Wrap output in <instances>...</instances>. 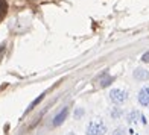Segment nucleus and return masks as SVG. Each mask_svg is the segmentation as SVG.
I'll return each mask as SVG.
<instances>
[{
    "instance_id": "12",
    "label": "nucleus",
    "mask_w": 149,
    "mask_h": 135,
    "mask_svg": "<svg viewBox=\"0 0 149 135\" xmlns=\"http://www.w3.org/2000/svg\"><path fill=\"white\" fill-rule=\"evenodd\" d=\"M67 135H74V134H73V132H70V134H67Z\"/></svg>"
},
{
    "instance_id": "5",
    "label": "nucleus",
    "mask_w": 149,
    "mask_h": 135,
    "mask_svg": "<svg viewBox=\"0 0 149 135\" xmlns=\"http://www.w3.org/2000/svg\"><path fill=\"white\" fill-rule=\"evenodd\" d=\"M134 78L137 79V80H148V79H149V71L139 69V70L134 71Z\"/></svg>"
},
{
    "instance_id": "2",
    "label": "nucleus",
    "mask_w": 149,
    "mask_h": 135,
    "mask_svg": "<svg viewBox=\"0 0 149 135\" xmlns=\"http://www.w3.org/2000/svg\"><path fill=\"white\" fill-rule=\"evenodd\" d=\"M128 99H130V96H128V93H126L125 90L116 88V90H111V91H110V100H111L113 103H116V105L125 103Z\"/></svg>"
},
{
    "instance_id": "9",
    "label": "nucleus",
    "mask_w": 149,
    "mask_h": 135,
    "mask_svg": "<svg viewBox=\"0 0 149 135\" xmlns=\"http://www.w3.org/2000/svg\"><path fill=\"white\" fill-rule=\"evenodd\" d=\"M126 134H128V131L125 127H117V129L113 132V135H126Z\"/></svg>"
},
{
    "instance_id": "6",
    "label": "nucleus",
    "mask_w": 149,
    "mask_h": 135,
    "mask_svg": "<svg viewBox=\"0 0 149 135\" xmlns=\"http://www.w3.org/2000/svg\"><path fill=\"white\" fill-rule=\"evenodd\" d=\"M6 11H8V3H6V0H0V20L6 15Z\"/></svg>"
},
{
    "instance_id": "10",
    "label": "nucleus",
    "mask_w": 149,
    "mask_h": 135,
    "mask_svg": "<svg viewBox=\"0 0 149 135\" xmlns=\"http://www.w3.org/2000/svg\"><path fill=\"white\" fill-rule=\"evenodd\" d=\"M113 80H114V78H108V79H105V80L100 82V87H104V88H105V87H108V85L113 82Z\"/></svg>"
},
{
    "instance_id": "4",
    "label": "nucleus",
    "mask_w": 149,
    "mask_h": 135,
    "mask_svg": "<svg viewBox=\"0 0 149 135\" xmlns=\"http://www.w3.org/2000/svg\"><path fill=\"white\" fill-rule=\"evenodd\" d=\"M67 116H69V108H64L63 111H61L58 116L53 117V126H59L64 123V120L67 118Z\"/></svg>"
},
{
    "instance_id": "7",
    "label": "nucleus",
    "mask_w": 149,
    "mask_h": 135,
    "mask_svg": "<svg viewBox=\"0 0 149 135\" xmlns=\"http://www.w3.org/2000/svg\"><path fill=\"white\" fill-rule=\"evenodd\" d=\"M139 118H140V114L139 112H131L130 116H128V121H131V123H134V121H139Z\"/></svg>"
},
{
    "instance_id": "3",
    "label": "nucleus",
    "mask_w": 149,
    "mask_h": 135,
    "mask_svg": "<svg viewBox=\"0 0 149 135\" xmlns=\"http://www.w3.org/2000/svg\"><path fill=\"white\" fill-rule=\"evenodd\" d=\"M139 102L143 106H149V87L141 88L139 93Z\"/></svg>"
},
{
    "instance_id": "8",
    "label": "nucleus",
    "mask_w": 149,
    "mask_h": 135,
    "mask_svg": "<svg viewBox=\"0 0 149 135\" xmlns=\"http://www.w3.org/2000/svg\"><path fill=\"white\" fill-rule=\"evenodd\" d=\"M43 97H44V94H41V96H40V97H37L35 100H33V102L29 105V108H28V111H31V109H33V108H35L40 102H41V100H43Z\"/></svg>"
},
{
    "instance_id": "1",
    "label": "nucleus",
    "mask_w": 149,
    "mask_h": 135,
    "mask_svg": "<svg viewBox=\"0 0 149 135\" xmlns=\"http://www.w3.org/2000/svg\"><path fill=\"white\" fill-rule=\"evenodd\" d=\"M87 135H105L107 134V126L102 120H91L85 129Z\"/></svg>"
},
{
    "instance_id": "11",
    "label": "nucleus",
    "mask_w": 149,
    "mask_h": 135,
    "mask_svg": "<svg viewBox=\"0 0 149 135\" xmlns=\"http://www.w3.org/2000/svg\"><path fill=\"white\" fill-rule=\"evenodd\" d=\"M141 61H143V62H149V52H146L143 56H141Z\"/></svg>"
}]
</instances>
